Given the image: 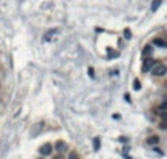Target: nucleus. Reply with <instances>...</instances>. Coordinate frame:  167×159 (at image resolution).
Returning <instances> with one entry per match:
<instances>
[{"label": "nucleus", "instance_id": "9", "mask_svg": "<svg viewBox=\"0 0 167 159\" xmlns=\"http://www.w3.org/2000/svg\"><path fill=\"white\" fill-rule=\"evenodd\" d=\"M133 89H134V90H141V80H139V79L133 80Z\"/></svg>", "mask_w": 167, "mask_h": 159}, {"label": "nucleus", "instance_id": "15", "mask_svg": "<svg viewBox=\"0 0 167 159\" xmlns=\"http://www.w3.org/2000/svg\"><path fill=\"white\" fill-rule=\"evenodd\" d=\"M88 75H90V77H95V75H93V67H88Z\"/></svg>", "mask_w": 167, "mask_h": 159}, {"label": "nucleus", "instance_id": "8", "mask_svg": "<svg viewBox=\"0 0 167 159\" xmlns=\"http://www.w3.org/2000/svg\"><path fill=\"white\" fill-rule=\"evenodd\" d=\"M161 4H162V0H154V2H152V5H151V10H152V12H154V10H157L159 7H161Z\"/></svg>", "mask_w": 167, "mask_h": 159}, {"label": "nucleus", "instance_id": "3", "mask_svg": "<svg viewBox=\"0 0 167 159\" xmlns=\"http://www.w3.org/2000/svg\"><path fill=\"white\" fill-rule=\"evenodd\" d=\"M156 64H157V61H154L152 58H144V63H142V72H149Z\"/></svg>", "mask_w": 167, "mask_h": 159}, {"label": "nucleus", "instance_id": "12", "mask_svg": "<svg viewBox=\"0 0 167 159\" xmlns=\"http://www.w3.org/2000/svg\"><path fill=\"white\" fill-rule=\"evenodd\" d=\"M159 128H161V130H167V123H166V120H162V122H161Z\"/></svg>", "mask_w": 167, "mask_h": 159}, {"label": "nucleus", "instance_id": "6", "mask_svg": "<svg viewBox=\"0 0 167 159\" xmlns=\"http://www.w3.org/2000/svg\"><path fill=\"white\" fill-rule=\"evenodd\" d=\"M146 143H147V144H151V146H156V144L159 143V136H157V134H152V136H149V138L146 139Z\"/></svg>", "mask_w": 167, "mask_h": 159}, {"label": "nucleus", "instance_id": "7", "mask_svg": "<svg viewBox=\"0 0 167 159\" xmlns=\"http://www.w3.org/2000/svg\"><path fill=\"white\" fill-rule=\"evenodd\" d=\"M151 53H152V44H146L144 49H142V56H144V58H149Z\"/></svg>", "mask_w": 167, "mask_h": 159}, {"label": "nucleus", "instance_id": "13", "mask_svg": "<svg viewBox=\"0 0 167 159\" xmlns=\"http://www.w3.org/2000/svg\"><path fill=\"white\" fill-rule=\"evenodd\" d=\"M125 38H126V39H130V38H131V31H130V30H125Z\"/></svg>", "mask_w": 167, "mask_h": 159}, {"label": "nucleus", "instance_id": "10", "mask_svg": "<svg viewBox=\"0 0 167 159\" xmlns=\"http://www.w3.org/2000/svg\"><path fill=\"white\" fill-rule=\"evenodd\" d=\"M93 149L95 151L100 149V138H93Z\"/></svg>", "mask_w": 167, "mask_h": 159}, {"label": "nucleus", "instance_id": "17", "mask_svg": "<svg viewBox=\"0 0 167 159\" xmlns=\"http://www.w3.org/2000/svg\"><path fill=\"white\" fill-rule=\"evenodd\" d=\"M39 159H43V158H39Z\"/></svg>", "mask_w": 167, "mask_h": 159}, {"label": "nucleus", "instance_id": "1", "mask_svg": "<svg viewBox=\"0 0 167 159\" xmlns=\"http://www.w3.org/2000/svg\"><path fill=\"white\" fill-rule=\"evenodd\" d=\"M151 72H152L154 77H164V75L167 74V66L162 64V63H157L152 69H151Z\"/></svg>", "mask_w": 167, "mask_h": 159}, {"label": "nucleus", "instance_id": "11", "mask_svg": "<svg viewBox=\"0 0 167 159\" xmlns=\"http://www.w3.org/2000/svg\"><path fill=\"white\" fill-rule=\"evenodd\" d=\"M67 159H80V158H79V154H77L75 151H71V153H69V156H67Z\"/></svg>", "mask_w": 167, "mask_h": 159}, {"label": "nucleus", "instance_id": "14", "mask_svg": "<svg viewBox=\"0 0 167 159\" xmlns=\"http://www.w3.org/2000/svg\"><path fill=\"white\" fill-rule=\"evenodd\" d=\"M53 159H66L62 156V153H59V154H56V156H53Z\"/></svg>", "mask_w": 167, "mask_h": 159}, {"label": "nucleus", "instance_id": "5", "mask_svg": "<svg viewBox=\"0 0 167 159\" xmlns=\"http://www.w3.org/2000/svg\"><path fill=\"white\" fill-rule=\"evenodd\" d=\"M152 44H154V46H159V48H166L167 46V43L164 41L162 38H154V39H152Z\"/></svg>", "mask_w": 167, "mask_h": 159}, {"label": "nucleus", "instance_id": "16", "mask_svg": "<svg viewBox=\"0 0 167 159\" xmlns=\"http://www.w3.org/2000/svg\"><path fill=\"white\" fill-rule=\"evenodd\" d=\"M125 100H126V102H131V97L128 95V94H125Z\"/></svg>", "mask_w": 167, "mask_h": 159}, {"label": "nucleus", "instance_id": "4", "mask_svg": "<svg viewBox=\"0 0 167 159\" xmlns=\"http://www.w3.org/2000/svg\"><path fill=\"white\" fill-rule=\"evenodd\" d=\"M53 148H56V149L59 151V153H62V151H66L67 149V144L62 141V139H59V141H56V144Z\"/></svg>", "mask_w": 167, "mask_h": 159}, {"label": "nucleus", "instance_id": "2", "mask_svg": "<svg viewBox=\"0 0 167 159\" xmlns=\"http://www.w3.org/2000/svg\"><path fill=\"white\" fill-rule=\"evenodd\" d=\"M53 149H54V148H53V144H51V143H44V144H41V146H39V154L43 156V158H44V156H49V154H53Z\"/></svg>", "mask_w": 167, "mask_h": 159}]
</instances>
